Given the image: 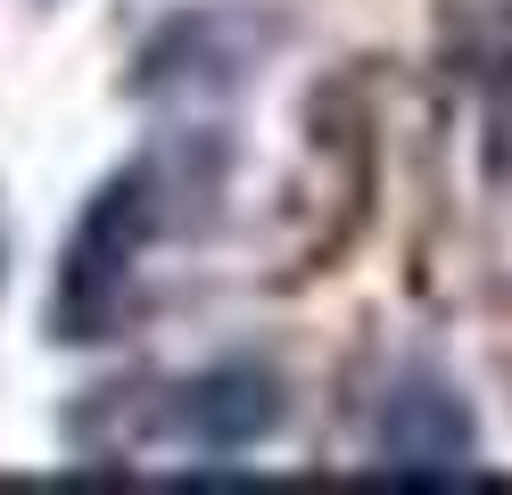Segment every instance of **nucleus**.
I'll return each instance as SVG.
<instances>
[{"instance_id":"obj_1","label":"nucleus","mask_w":512,"mask_h":495,"mask_svg":"<svg viewBox=\"0 0 512 495\" xmlns=\"http://www.w3.org/2000/svg\"><path fill=\"white\" fill-rule=\"evenodd\" d=\"M166 165H124L116 182H100V198L83 207L67 264H58V339H108L124 322V297H133L141 248L166 223Z\"/></svg>"},{"instance_id":"obj_2","label":"nucleus","mask_w":512,"mask_h":495,"mask_svg":"<svg viewBox=\"0 0 512 495\" xmlns=\"http://www.w3.org/2000/svg\"><path fill=\"white\" fill-rule=\"evenodd\" d=\"M372 454H380L389 479H463L471 454H479V429H471L463 396L446 380H405L389 405H380Z\"/></svg>"},{"instance_id":"obj_3","label":"nucleus","mask_w":512,"mask_h":495,"mask_svg":"<svg viewBox=\"0 0 512 495\" xmlns=\"http://www.w3.org/2000/svg\"><path fill=\"white\" fill-rule=\"evenodd\" d=\"M281 421V380L256 372V363H223V372H199L174 396V429L190 446H215V454H240L256 446L265 429Z\"/></svg>"},{"instance_id":"obj_4","label":"nucleus","mask_w":512,"mask_h":495,"mask_svg":"<svg viewBox=\"0 0 512 495\" xmlns=\"http://www.w3.org/2000/svg\"><path fill=\"white\" fill-rule=\"evenodd\" d=\"M0 273H9V223H0Z\"/></svg>"}]
</instances>
